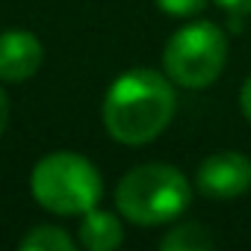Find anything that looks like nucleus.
<instances>
[{
	"label": "nucleus",
	"instance_id": "f257e3e1",
	"mask_svg": "<svg viewBox=\"0 0 251 251\" xmlns=\"http://www.w3.org/2000/svg\"><path fill=\"white\" fill-rule=\"evenodd\" d=\"M175 86L151 68L121 74L103 98V127L121 145H145L157 139L175 115Z\"/></svg>",
	"mask_w": 251,
	"mask_h": 251
},
{
	"label": "nucleus",
	"instance_id": "f03ea898",
	"mask_svg": "<svg viewBox=\"0 0 251 251\" xmlns=\"http://www.w3.org/2000/svg\"><path fill=\"white\" fill-rule=\"evenodd\" d=\"M192 201L189 180L166 163H145L130 169L118 180L115 204L133 225H166L175 222Z\"/></svg>",
	"mask_w": 251,
	"mask_h": 251
},
{
	"label": "nucleus",
	"instance_id": "7ed1b4c3",
	"mask_svg": "<svg viewBox=\"0 0 251 251\" xmlns=\"http://www.w3.org/2000/svg\"><path fill=\"white\" fill-rule=\"evenodd\" d=\"M30 189L45 210L59 216H83L98 207L103 180L86 157L74 151H56L33 166Z\"/></svg>",
	"mask_w": 251,
	"mask_h": 251
},
{
	"label": "nucleus",
	"instance_id": "20e7f679",
	"mask_svg": "<svg viewBox=\"0 0 251 251\" xmlns=\"http://www.w3.org/2000/svg\"><path fill=\"white\" fill-rule=\"evenodd\" d=\"M227 59V36L222 27L210 21H192L172 33L166 50H163V65L172 83L186 86V89H204L210 86Z\"/></svg>",
	"mask_w": 251,
	"mask_h": 251
},
{
	"label": "nucleus",
	"instance_id": "39448f33",
	"mask_svg": "<svg viewBox=\"0 0 251 251\" xmlns=\"http://www.w3.org/2000/svg\"><path fill=\"white\" fill-rule=\"evenodd\" d=\"M198 189L207 198L225 201V198H236L242 192L251 189V160L242 151H219L210 154L195 175Z\"/></svg>",
	"mask_w": 251,
	"mask_h": 251
},
{
	"label": "nucleus",
	"instance_id": "423d86ee",
	"mask_svg": "<svg viewBox=\"0 0 251 251\" xmlns=\"http://www.w3.org/2000/svg\"><path fill=\"white\" fill-rule=\"evenodd\" d=\"M45 59L42 42L27 30H6L0 33V80L21 83L30 80Z\"/></svg>",
	"mask_w": 251,
	"mask_h": 251
},
{
	"label": "nucleus",
	"instance_id": "0eeeda50",
	"mask_svg": "<svg viewBox=\"0 0 251 251\" xmlns=\"http://www.w3.org/2000/svg\"><path fill=\"white\" fill-rule=\"evenodd\" d=\"M77 242L89 251H115L124 242V227L112 213L92 207L89 213H83V222L77 227Z\"/></svg>",
	"mask_w": 251,
	"mask_h": 251
},
{
	"label": "nucleus",
	"instance_id": "6e6552de",
	"mask_svg": "<svg viewBox=\"0 0 251 251\" xmlns=\"http://www.w3.org/2000/svg\"><path fill=\"white\" fill-rule=\"evenodd\" d=\"M213 245H216V239L210 236V230L201 227V225H195V222L177 225V227H172L160 239L163 251H210Z\"/></svg>",
	"mask_w": 251,
	"mask_h": 251
},
{
	"label": "nucleus",
	"instance_id": "1a4fd4ad",
	"mask_svg": "<svg viewBox=\"0 0 251 251\" xmlns=\"http://www.w3.org/2000/svg\"><path fill=\"white\" fill-rule=\"evenodd\" d=\"M77 242L56 225H39L21 239V251H74Z\"/></svg>",
	"mask_w": 251,
	"mask_h": 251
},
{
	"label": "nucleus",
	"instance_id": "9d476101",
	"mask_svg": "<svg viewBox=\"0 0 251 251\" xmlns=\"http://www.w3.org/2000/svg\"><path fill=\"white\" fill-rule=\"evenodd\" d=\"M157 6L172 18H189L207 6V0H157Z\"/></svg>",
	"mask_w": 251,
	"mask_h": 251
},
{
	"label": "nucleus",
	"instance_id": "9b49d317",
	"mask_svg": "<svg viewBox=\"0 0 251 251\" xmlns=\"http://www.w3.org/2000/svg\"><path fill=\"white\" fill-rule=\"evenodd\" d=\"M219 6L227 9L230 15H248L251 12V0H219Z\"/></svg>",
	"mask_w": 251,
	"mask_h": 251
},
{
	"label": "nucleus",
	"instance_id": "f8f14e48",
	"mask_svg": "<svg viewBox=\"0 0 251 251\" xmlns=\"http://www.w3.org/2000/svg\"><path fill=\"white\" fill-rule=\"evenodd\" d=\"M239 106H242V115L251 121V77L245 80V86H242V92H239Z\"/></svg>",
	"mask_w": 251,
	"mask_h": 251
},
{
	"label": "nucleus",
	"instance_id": "ddd939ff",
	"mask_svg": "<svg viewBox=\"0 0 251 251\" xmlns=\"http://www.w3.org/2000/svg\"><path fill=\"white\" fill-rule=\"evenodd\" d=\"M6 124H9V98H6L3 89H0V136H3Z\"/></svg>",
	"mask_w": 251,
	"mask_h": 251
}]
</instances>
